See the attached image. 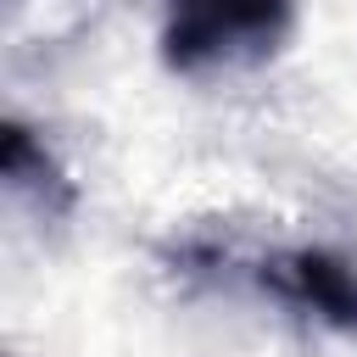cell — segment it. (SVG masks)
<instances>
[{
  "mask_svg": "<svg viewBox=\"0 0 357 357\" xmlns=\"http://www.w3.org/2000/svg\"><path fill=\"white\" fill-rule=\"evenodd\" d=\"M173 262L184 273H234L257 296L318 318L340 335H357V262H346L329 245H273V251H212V245H184Z\"/></svg>",
  "mask_w": 357,
  "mask_h": 357,
  "instance_id": "2",
  "label": "cell"
},
{
  "mask_svg": "<svg viewBox=\"0 0 357 357\" xmlns=\"http://www.w3.org/2000/svg\"><path fill=\"white\" fill-rule=\"evenodd\" d=\"M296 0H162V67L173 78L251 73L284 50Z\"/></svg>",
  "mask_w": 357,
  "mask_h": 357,
  "instance_id": "1",
  "label": "cell"
},
{
  "mask_svg": "<svg viewBox=\"0 0 357 357\" xmlns=\"http://www.w3.org/2000/svg\"><path fill=\"white\" fill-rule=\"evenodd\" d=\"M0 173H6V190H11L17 201H28L45 223L67 218L73 201H78V190H73V178L61 173V162L50 156V145L33 139V128H22L17 117L0 128Z\"/></svg>",
  "mask_w": 357,
  "mask_h": 357,
  "instance_id": "3",
  "label": "cell"
}]
</instances>
